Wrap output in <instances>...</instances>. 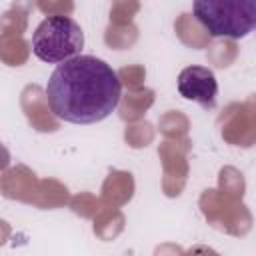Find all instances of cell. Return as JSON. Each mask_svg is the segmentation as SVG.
<instances>
[{"mask_svg": "<svg viewBox=\"0 0 256 256\" xmlns=\"http://www.w3.org/2000/svg\"><path fill=\"white\" fill-rule=\"evenodd\" d=\"M118 74L102 58L80 54L58 64L46 82L52 114L70 124H96L108 118L120 102Z\"/></svg>", "mask_w": 256, "mask_h": 256, "instance_id": "obj_1", "label": "cell"}, {"mask_svg": "<svg viewBox=\"0 0 256 256\" xmlns=\"http://www.w3.org/2000/svg\"><path fill=\"white\" fill-rule=\"evenodd\" d=\"M196 20L212 38H244L256 28V0H196Z\"/></svg>", "mask_w": 256, "mask_h": 256, "instance_id": "obj_2", "label": "cell"}, {"mask_svg": "<svg viewBox=\"0 0 256 256\" xmlns=\"http://www.w3.org/2000/svg\"><path fill=\"white\" fill-rule=\"evenodd\" d=\"M82 46L84 32L70 16H48L32 34L34 56L48 64H64L80 56Z\"/></svg>", "mask_w": 256, "mask_h": 256, "instance_id": "obj_3", "label": "cell"}, {"mask_svg": "<svg viewBox=\"0 0 256 256\" xmlns=\"http://www.w3.org/2000/svg\"><path fill=\"white\" fill-rule=\"evenodd\" d=\"M178 92L182 98L198 102L202 108H214L218 96V80L206 66H186L178 74Z\"/></svg>", "mask_w": 256, "mask_h": 256, "instance_id": "obj_4", "label": "cell"}]
</instances>
